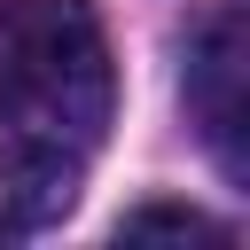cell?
<instances>
[{"label": "cell", "instance_id": "obj_1", "mask_svg": "<svg viewBox=\"0 0 250 250\" xmlns=\"http://www.w3.org/2000/svg\"><path fill=\"white\" fill-rule=\"evenodd\" d=\"M117 70L86 0H0V125L16 148L86 164L109 133Z\"/></svg>", "mask_w": 250, "mask_h": 250}, {"label": "cell", "instance_id": "obj_2", "mask_svg": "<svg viewBox=\"0 0 250 250\" xmlns=\"http://www.w3.org/2000/svg\"><path fill=\"white\" fill-rule=\"evenodd\" d=\"M242 78H250V39H242V8L227 0L188 39V117L227 180H250V86Z\"/></svg>", "mask_w": 250, "mask_h": 250}, {"label": "cell", "instance_id": "obj_3", "mask_svg": "<svg viewBox=\"0 0 250 250\" xmlns=\"http://www.w3.org/2000/svg\"><path fill=\"white\" fill-rule=\"evenodd\" d=\"M70 195H78V164H55V156H31V148L8 141V156H0V234L47 227L55 211H70Z\"/></svg>", "mask_w": 250, "mask_h": 250}, {"label": "cell", "instance_id": "obj_4", "mask_svg": "<svg viewBox=\"0 0 250 250\" xmlns=\"http://www.w3.org/2000/svg\"><path fill=\"white\" fill-rule=\"evenodd\" d=\"M117 234H188V242H227V227H219V219H203V211H180V203L125 211V227H117Z\"/></svg>", "mask_w": 250, "mask_h": 250}]
</instances>
